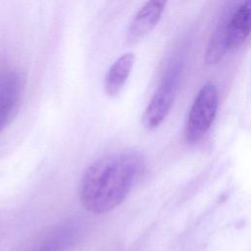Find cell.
Returning <instances> with one entry per match:
<instances>
[{
	"mask_svg": "<svg viewBox=\"0 0 251 251\" xmlns=\"http://www.w3.org/2000/svg\"><path fill=\"white\" fill-rule=\"evenodd\" d=\"M143 167V159L136 151H120L100 157L87 167L81 176V205L94 214L114 210L135 185Z\"/></svg>",
	"mask_w": 251,
	"mask_h": 251,
	"instance_id": "1",
	"label": "cell"
},
{
	"mask_svg": "<svg viewBox=\"0 0 251 251\" xmlns=\"http://www.w3.org/2000/svg\"><path fill=\"white\" fill-rule=\"evenodd\" d=\"M218 100L217 85L206 82L195 96L186 119L183 135L187 144H196L210 129L217 115Z\"/></svg>",
	"mask_w": 251,
	"mask_h": 251,
	"instance_id": "2",
	"label": "cell"
},
{
	"mask_svg": "<svg viewBox=\"0 0 251 251\" xmlns=\"http://www.w3.org/2000/svg\"><path fill=\"white\" fill-rule=\"evenodd\" d=\"M176 88V75L170 74L163 78L142 116V124L146 129H155L166 119L174 102Z\"/></svg>",
	"mask_w": 251,
	"mask_h": 251,
	"instance_id": "3",
	"label": "cell"
},
{
	"mask_svg": "<svg viewBox=\"0 0 251 251\" xmlns=\"http://www.w3.org/2000/svg\"><path fill=\"white\" fill-rule=\"evenodd\" d=\"M228 49L240 46L248 37L251 25V4L246 1L220 21Z\"/></svg>",
	"mask_w": 251,
	"mask_h": 251,
	"instance_id": "4",
	"label": "cell"
},
{
	"mask_svg": "<svg viewBox=\"0 0 251 251\" xmlns=\"http://www.w3.org/2000/svg\"><path fill=\"white\" fill-rule=\"evenodd\" d=\"M166 2L148 1L135 14L127 28V39L136 41L146 35L159 22Z\"/></svg>",
	"mask_w": 251,
	"mask_h": 251,
	"instance_id": "5",
	"label": "cell"
},
{
	"mask_svg": "<svg viewBox=\"0 0 251 251\" xmlns=\"http://www.w3.org/2000/svg\"><path fill=\"white\" fill-rule=\"evenodd\" d=\"M22 91V80L18 74L9 72L0 79V131L9 122Z\"/></svg>",
	"mask_w": 251,
	"mask_h": 251,
	"instance_id": "6",
	"label": "cell"
},
{
	"mask_svg": "<svg viewBox=\"0 0 251 251\" xmlns=\"http://www.w3.org/2000/svg\"><path fill=\"white\" fill-rule=\"evenodd\" d=\"M134 54L126 52L120 56L109 68L105 79L104 89L109 97L117 96L123 89L134 63Z\"/></svg>",
	"mask_w": 251,
	"mask_h": 251,
	"instance_id": "7",
	"label": "cell"
},
{
	"mask_svg": "<svg viewBox=\"0 0 251 251\" xmlns=\"http://www.w3.org/2000/svg\"><path fill=\"white\" fill-rule=\"evenodd\" d=\"M73 240V234L66 229L48 236L30 251H64L67 249Z\"/></svg>",
	"mask_w": 251,
	"mask_h": 251,
	"instance_id": "8",
	"label": "cell"
}]
</instances>
